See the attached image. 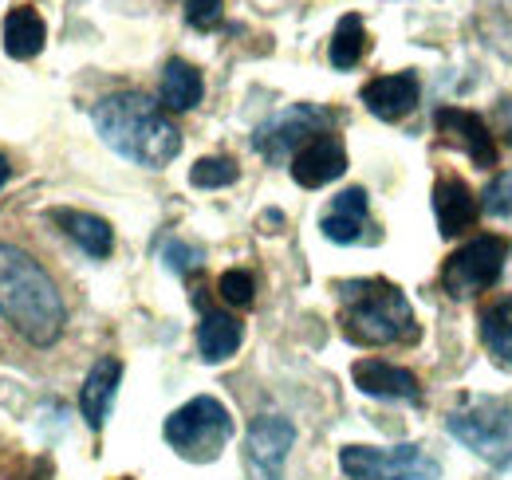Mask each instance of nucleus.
<instances>
[{
  "instance_id": "obj_30",
  "label": "nucleus",
  "mask_w": 512,
  "mask_h": 480,
  "mask_svg": "<svg viewBox=\"0 0 512 480\" xmlns=\"http://www.w3.org/2000/svg\"><path fill=\"white\" fill-rule=\"evenodd\" d=\"M8 178H12V162L0 154V185H8Z\"/></svg>"
},
{
  "instance_id": "obj_6",
  "label": "nucleus",
  "mask_w": 512,
  "mask_h": 480,
  "mask_svg": "<svg viewBox=\"0 0 512 480\" xmlns=\"http://www.w3.org/2000/svg\"><path fill=\"white\" fill-rule=\"evenodd\" d=\"M505 260H509V240L505 237H493V233L489 237H473L442 264V288L453 300L481 296L501 280Z\"/></svg>"
},
{
  "instance_id": "obj_12",
  "label": "nucleus",
  "mask_w": 512,
  "mask_h": 480,
  "mask_svg": "<svg viewBox=\"0 0 512 480\" xmlns=\"http://www.w3.org/2000/svg\"><path fill=\"white\" fill-rule=\"evenodd\" d=\"M343 170H347V150L327 130L316 134V138H308L292 154V178H296V185H304V189H320L327 181L343 178Z\"/></svg>"
},
{
  "instance_id": "obj_1",
  "label": "nucleus",
  "mask_w": 512,
  "mask_h": 480,
  "mask_svg": "<svg viewBox=\"0 0 512 480\" xmlns=\"http://www.w3.org/2000/svg\"><path fill=\"white\" fill-rule=\"evenodd\" d=\"M0 315L32 347L60 343L67 323V303L52 272L32 252L8 240H0Z\"/></svg>"
},
{
  "instance_id": "obj_8",
  "label": "nucleus",
  "mask_w": 512,
  "mask_h": 480,
  "mask_svg": "<svg viewBox=\"0 0 512 480\" xmlns=\"http://www.w3.org/2000/svg\"><path fill=\"white\" fill-rule=\"evenodd\" d=\"M327 126H331V111L312 107V103H296L256 126L253 150L268 162H284L288 154H296L312 134H323Z\"/></svg>"
},
{
  "instance_id": "obj_17",
  "label": "nucleus",
  "mask_w": 512,
  "mask_h": 480,
  "mask_svg": "<svg viewBox=\"0 0 512 480\" xmlns=\"http://www.w3.org/2000/svg\"><path fill=\"white\" fill-rule=\"evenodd\" d=\"M320 229L323 237L335 240V244H355V240L363 237V229H367V193L359 185L343 189L331 201V209L323 213Z\"/></svg>"
},
{
  "instance_id": "obj_20",
  "label": "nucleus",
  "mask_w": 512,
  "mask_h": 480,
  "mask_svg": "<svg viewBox=\"0 0 512 480\" xmlns=\"http://www.w3.org/2000/svg\"><path fill=\"white\" fill-rule=\"evenodd\" d=\"M205 95V83H201V71L186 60H170L162 71V103L170 111H193Z\"/></svg>"
},
{
  "instance_id": "obj_7",
  "label": "nucleus",
  "mask_w": 512,
  "mask_h": 480,
  "mask_svg": "<svg viewBox=\"0 0 512 480\" xmlns=\"http://www.w3.org/2000/svg\"><path fill=\"white\" fill-rule=\"evenodd\" d=\"M449 433L481 457H505L512 445V406L497 398H477L465 410L449 414Z\"/></svg>"
},
{
  "instance_id": "obj_2",
  "label": "nucleus",
  "mask_w": 512,
  "mask_h": 480,
  "mask_svg": "<svg viewBox=\"0 0 512 480\" xmlns=\"http://www.w3.org/2000/svg\"><path fill=\"white\" fill-rule=\"evenodd\" d=\"M91 122L99 138L134 166L162 170L182 154V130L142 91H115L95 103Z\"/></svg>"
},
{
  "instance_id": "obj_26",
  "label": "nucleus",
  "mask_w": 512,
  "mask_h": 480,
  "mask_svg": "<svg viewBox=\"0 0 512 480\" xmlns=\"http://www.w3.org/2000/svg\"><path fill=\"white\" fill-rule=\"evenodd\" d=\"M221 16H225L221 0H186V20L197 32H213L221 24Z\"/></svg>"
},
{
  "instance_id": "obj_28",
  "label": "nucleus",
  "mask_w": 512,
  "mask_h": 480,
  "mask_svg": "<svg viewBox=\"0 0 512 480\" xmlns=\"http://www.w3.org/2000/svg\"><path fill=\"white\" fill-rule=\"evenodd\" d=\"M4 480H52V461H48V457H36V461L12 469Z\"/></svg>"
},
{
  "instance_id": "obj_4",
  "label": "nucleus",
  "mask_w": 512,
  "mask_h": 480,
  "mask_svg": "<svg viewBox=\"0 0 512 480\" xmlns=\"http://www.w3.org/2000/svg\"><path fill=\"white\" fill-rule=\"evenodd\" d=\"M170 449L178 457H186L193 465H209L221 457V449L233 437V414L217 402V398H190L186 406H178L166 425H162Z\"/></svg>"
},
{
  "instance_id": "obj_14",
  "label": "nucleus",
  "mask_w": 512,
  "mask_h": 480,
  "mask_svg": "<svg viewBox=\"0 0 512 480\" xmlns=\"http://www.w3.org/2000/svg\"><path fill=\"white\" fill-rule=\"evenodd\" d=\"M434 217H438V229L442 237H461L465 229L477 225V213H481V201L473 197V189L461 178H438L434 181Z\"/></svg>"
},
{
  "instance_id": "obj_15",
  "label": "nucleus",
  "mask_w": 512,
  "mask_h": 480,
  "mask_svg": "<svg viewBox=\"0 0 512 480\" xmlns=\"http://www.w3.org/2000/svg\"><path fill=\"white\" fill-rule=\"evenodd\" d=\"M119 382H123V362L119 359H99L87 370L83 390H79V414L91 429L107 425V414H111L115 394H119Z\"/></svg>"
},
{
  "instance_id": "obj_11",
  "label": "nucleus",
  "mask_w": 512,
  "mask_h": 480,
  "mask_svg": "<svg viewBox=\"0 0 512 480\" xmlns=\"http://www.w3.org/2000/svg\"><path fill=\"white\" fill-rule=\"evenodd\" d=\"M355 386L367 398H383V402H422V382L414 370L394 366L383 359H359L351 366Z\"/></svg>"
},
{
  "instance_id": "obj_5",
  "label": "nucleus",
  "mask_w": 512,
  "mask_h": 480,
  "mask_svg": "<svg viewBox=\"0 0 512 480\" xmlns=\"http://www.w3.org/2000/svg\"><path fill=\"white\" fill-rule=\"evenodd\" d=\"M339 465L351 480H438L442 465L422 445H347L339 453Z\"/></svg>"
},
{
  "instance_id": "obj_9",
  "label": "nucleus",
  "mask_w": 512,
  "mask_h": 480,
  "mask_svg": "<svg viewBox=\"0 0 512 480\" xmlns=\"http://www.w3.org/2000/svg\"><path fill=\"white\" fill-rule=\"evenodd\" d=\"M296 445V425L280 414H260L245 437L249 480H284V461Z\"/></svg>"
},
{
  "instance_id": "obj_16",
  "label": "nucleus",
  "mask_w": 512,
  "mask_h": 480,
  "mask_svg": "<svg viewBox=\"0 0 512 480\" xmlns=\"http://www.w3.org/2000/svg\"><path fill=\"white\" fill-rule=\"evenodd\" d=\"M48 217H52V225H60L87 256H95V260H107V256H111V248H115V229H111L103 217L83 213V209H52Z\"/></svg>"
},
{
  "instance_id": "obj_27",
  "label": "nucleus",
  "mask_w": 512,
  "mask_h": 480,
  "mask_svg": "<svg viewBox=\"0 0 512 480\" xmlns=\"http://www.w3.org/2000/svg\"><path fill=\"white\" fill-rule=\"evenodd\" d=\"M162 256H166V268L178 272V276H186V272H193V268L201 264V252H197L193 244H182V240H170Z\"/></svg>"
},
{
  "instance_id": "obj_21",
  "label": "nucleus",
  "mask_w": 512,
  "mask_h": 480,
  "mask_svg": "<svg viewBox=\"0 0 512 480\" xmlns=\"http://www.w3.org/2000/svg\"><path fill=\"white\" fill-rule=\"evenodd\" d=\"M481 339L501 366H512V296L489 303L481 311Z\"/></svg>"
},
{
  "instance_id": "obj_29",
  "label": "nucleus",
  "mask_w": 512,
  "mask_h": 480,
  "mask_svg": "<svg viewBox=\"0 0 512 480\" xmlns=\"http://www.w3.org/2000/svg\"><path fill=\"white\" fill-rule=\"evenodd\" d=\"M497 130H501V134L512 142V99L497 103Z\"/></svg>"
},
{
  "instance_id": "obj_24",
  "label": "nucleus",
  "mask_w": 512,
  "mask_h": 480,
  "mask_svg": "<svg viewBox=\"0 0 512 480\" xmlns=\"http://www.w3.org/2000/svg\"><path fill=\"white\" fill-rule=\"evenodd\" d=\"M217 296L229 303V307H249V303L256 300L253 272H245V268H229V272L217 280Z\"/></svg>"
},
{
  "instance_id": "obj_19",
  "label": "nucleus",
  "mask_w": 512,
  "mask_h": 480,
  "mask_svg": "<svg viewBox=\"0 0 512 480\" xmlns=\"http://www.w3.org/2000/svg\"><path fill=\"white\" fill-rule=\"evenodd\" d=\"M44 40H48V28H44V16L32 8V4H16L8 16H4V52L12 60H32L44 52Z\"/></svg>"
},
{
  "instance_id": "obj_25",
  "label": "nucleus",
  "mask_w": 512,
  "mask_h": 480,
  "mask_svg": "<svg viewBox=\"0 0 512 480\" xmlns=\"http://www.w3.org/2000/svg\"><path fill=\"white\" fill-rule=\"evenodd\" d=\"M481 209H485L489 217H512V170L509 174H497V178L485 185Z\"/></svg>"
},
{
  "instance_id": "obj_23",
  "label": "nucleus",
  "mask_w": 512,
  "mask_h": 480,
  "mask_svg": "<svg viewBox=\"0 0 512 480\" xmlns=\"http://www.w3.org/2000/svg\"><path fill=\"white\" fill-rule=\"evenodd\" d=\"M237 178H241V170H237V162L225 158V154H217V158H201V162L190 170V181L197 185V189H225V185H233Z\"/></svg>"
},
{
  "instance_id": "obj_3",
  "label": "nucleus",
  "mask_w": 512,
  "mask_h": 480,
  "mask_svg": "<svg viewBox=\"0 0 512 480\" xmlns=\"http://www.w3.org/2000/svg\"><path fill=\"white\" fill-rule=\"evenodd\" d=\"M339 323L343 335L359 347H394V343H414L418 323L414 307L394 288L390 280H343L339 288Z\"/></svg>"
},
{
  "instance_id": "obj_13",
  "label": "nucleus",
  "mask_w": 512,
  "mask_h": 480,
  "mask_svg": "<svg viewBox=\"0 0 512 480\" xmlns=\"http://www.w3.org/2000/svg\"><path fill=\"white\" fill-rule=\"evenodd\" d=\"M418 75L414 71H398V75H379L363 87V107L383 122L406 119L418 107Z\"/></svg>"
},
{
  "instance_id": "obj_22",
  "label": "nucleus",
  "mask_w": 512,
  "mask_h": 480,
  "mask_svg": "<svg viewBox=\"0 0 512 480\" xmlns=\"http://www.w3.org/2000/svg\"><path fill=\"white\" fill-rule=\"evenodd\" d=\"M363 52H367V28H363V20L351 12V16H343V20L335 24V36H331V63H335L339 71H351L355 63L363 60Z\"/></svg>"
},
{
  "instance_id": "obj_18",
  "label": "nucleus",
  "mask_w": 512,
  "mask_h": 480,
  "mask_svg": "<svg viewBox=\"0 0 512 480\" xmlns=\"http://www.w3.org/2000/svg\"><path fill=\"white\" fill-rule=\"evenodd\" d=\"M241 339H245V327L229 311H205L201 323H197V351H201V359L209 362V366L233 359Z\"/></svg>"
},
{
  "instance_id": "obj_10",
  "label": "nucleus",
  "mask_w": 512,
  "mask_h": 480,
  "mask_svg": "<svg viewBox=\"0 0 512 480\" xmlns=\"http://www.w3.org/2000/svg\"><path fill=\"white\" fill-rule=\"evenodd\" d=\"M438 130L446 134L453 146H461L465 154H469V162L477 166V170H493L497 166V158H501V146H497V134L485 126L481 115H473V111H461V107H442L438 115Z\"/></svg>"
}]
</instances>
